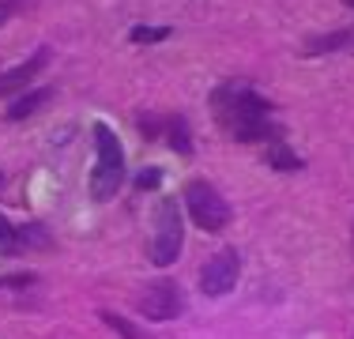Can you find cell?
Wrapping results in <instances>:
<instances>
[{"label": "cell", "mask_w": 354, "mask_h": 339, "mask_svg": "<svg viewBox=\"0 0 354 339\" xmlns=\"http://www.w3.org/2000/svg\"><path fill=\"white\" fill-rule=\"evenodd\" d=\"M212 113L218 121V129L241 143H260V140H275L279 125L272 121V102L264 95H257L245 83H223L212 95Z\"/></svg>", "instance_id": "obj_1"}, {"label": "cell", "mask_w": 354, "mask_h": 339, "mask_svg": "<svg viewBox=\"0 0 354 339\" xmlns=\"http://www.w3.org/2000/svg\"><path fill=\"white\" fill-rule=\"evenodd\" d=\"M95 151H98V163L91 170V196L98 203H106L117 196V189L124 181V143L117 140V132L109 125L98 121L95 125Z\"/></svg>", "instance_id": "obj_2"}, {"label": "cell", "mask_w": 354, "mask_h": 339, "mask_svg": "<svg viewBox=\"0 0 354 339\" xmlns=\"http://www.w3.org/2000/svg\"><path fill=\"white\" fill-rule=\"evenodd\" d=\"M185 211H189V219L207 234L226 230L230 219H234V211H230V203L223 200V192H218L215 185L200 181V177L185 185Z\"/></svg>", "instance_id": "obj_3"}, {"label": "cell", "mask_w": 354, "mask_h": 339, "mask_svg": "<svg viewBox=\"0 0 354 339\" xmlns=\"http://www.w3.org/2000/svg\"><path fill=\"white\" fill-rule=\"evenodd\" d=\"M185 245V223L181 211H177L174 196H162L155 208V237H151V264L155 268H170L177 257H181Z\"/></svg>", "instance_id": "obj_4"}, {"label": "cell", "mask_w": 354, "mask_h": 339, "mask_svg": "<svg viewBox=\"0 0 354 339\" xmlns=\"http://www.w3.org/2000/svg\"><path fill=\"white\" fill-rule=\"evenodd\" d=\"M136 313L147 320H177L185 313V291L174 279H155L136 294Z\"/></svg>", "instance_id": "obj_5"}, {"label": "cell", "mask_w": 354, "mask_h": 339, "mask_svg": "<svg viewBox=\"0 0 354 339\" xmlns=\"http://www.w3.org/2000/svg\"><path fill=\"white\" fill-rule=\"evenodd\" d=\"M238 271H241V257L238 249H218L204 268H200V291L207 298H223L238 286Z\"/></svg>", "instance_id": "obj_6"}, {"label": "cell", "mask_w": 354, "mask_h": 339, "mask_svg": "<svg viewBox=\"0 0 354 339\" xmlns=\"http://www.w3.org/2000/svg\"><path fill=\"white\" fill-rule=\"evenodd\" d=\"M53 245V234L46 230L41 223H27V226H15L0 215V253L8 257H19V253H41Z\"/></svg>", "instance_id": "obj_7"}, {"label": "cell", "mask_w": 354, "mask_h": 339, "mask_svg": "<svg viewBox=\"0 0 354 339\" xmlns=\"http://www.w3.org/2000/svg\"><path fill=\"white\" fill-rule=\"evenodd\" d=\"M46 64H49V49L41 46V49H35V53H30L23 64L4 68V72H0V98H8V95H23V91H27V83H30V80H38Z\"/></svg>", "instance_id": "obj_8"}, {"label": "cell", "mask_w": 354, "mask_h": 339, "mask_svg": "<svg viewBox=\"0 0 354 339\" xmlns=\"http://www.w3.org/2000/svg\"><path fill=\"white\" fill-rule=\"evenodd\" d=\"M46 98H53V87H38V91H27V95H19L8 106V121H23V117H30L35 109L46 106Z\"/></svg>", "instance_id": "obj_9"}, {"label": "cell", "mask_w": 354, "mask_h": 339, "mask_svg": "<svg viewBox=\"0 0 354 339\" xmlns=\"http://www.w3.org/2000/svg\"><path fill=\"white\" fill-rule=\"evenodd\" d=\"M98 317H102V324H109V328H113L117 336H124V339H151L147 332H143V328L129 324V320H124V317H117V313H109V309H102V313H98Z\"/></svg>", "instance_id": "obj_10"}, {"label": "cell", "mask_w": 354, "mask_h": 339, "mask_svg": "<svg viewBox=\"0 0 354 339\" xmlns=\"http://www.w3.org/2000/svg\"><path fill=\"white\" fill-rule=\"evenodd\" d=\"M268 166H275V170H301V158L294 155V151H286V147H268Z\"/></svg>", "instance_id": "obj_11"}, {"label": "cell", "mask_w": 354, "mask_h": 339, "mask_svg": "<svg viewBox=\"0 0 354 339\" xmlns=\"http://www.w3.org/2000/svg\"><path fill=\"white\" fill-rule=\"evenodd\" d=\"M170 34H174L170 27H132L129 38L136 42V46H155V42H166Z\"/></svg>", "instance_id": "obj_12"}, {"label": "cell", "mask_w": 354, "mask_h": 339, "mask_svg": "<svg viewBox=\"0 0 354 339\" xmlns=\"http://www.w3.org/2000/svg\"><path fill=\"white\" fill-rule=\"evenodd\" d=\"M170 147H177L181 155H192V143H189V125H185V117H174V121H170Z\"/></svg>", "instance_id": "obj_13"}, {"label": "cell", "mask_w": 354, "mask_h": 339, "mask_svg": "<svg viewBox=\"0 0 354 339\" xmlns=\"http://www.w3.org/2000/svg\"><path fill=\"white\" fill-rule=\"evenodd\" d=\"M158 181H162V170H158V166L140 170V174H136V189H158Z\"/></svg>", "instance_id": "obj_14"}, {"label": "cell", "mask_w": 354, "mask_h": 339, "mask_svg": "<svg viewBox=\"0 0 354 339\" xmlns=\"http://www.w3.org/2000/svg\"><path fill=\"white\" fill-rule=\"evenodd\" d=\"M23 4H30V0H0V23H4L8 15H15Z\"/></svg>", "instance_id": "obj_15"}, {"label": "cell", "mask_w": 354, "mask_h": 339, "mask_svg": "<svg viewBox=\"0 0 354 339\" xmlns=\"http://www.w3.org/2000/svg\"><path fill=\"white\" fill-rule=\"evenodd\" d=\"M35 283V275H8V279H0V286H30Z\"/></svg>", "instance_id": "obj_16"}, {"label": "cell", "mask_w": 354, "mask_h": 339, "mask_svg": "<svg viewBox=\"0 0 354 339\" xmlns=\"http://www.w3.org/2000/svg\"><path fill=\"white\" fill-rule=\"evenodd\" d=\"M347 4H351V8H354V0H347Z\"/></svg>", "instance_id": "obj_17"}, {"label": "cell", "mask_w": 354, "mask_h": 339, "mask_svg": "<svg viewBox=\"0 0 354 339\" xmlns=\"http://www.w3.org/2000/svg\"><path fill=\"white\" fill-rule=\"evenodd\" d=\"M0 185H4V177H0Z\"/></svg>", "instance_id": "obj_18"}]
</instances>
